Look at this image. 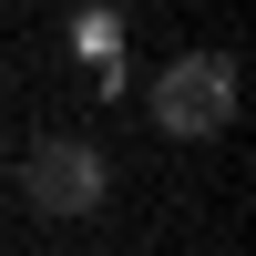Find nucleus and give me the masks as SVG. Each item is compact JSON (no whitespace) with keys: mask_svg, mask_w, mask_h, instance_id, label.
Returning a JSON list of instances; mask_svg holds the SVG:
<instances>
[{"mask_svg":"<svg viewBox=\"0 0 256 256\" xmlns=\"http://www.w3.org/2000/svg\"><path fill=\"white\" fill-rule=\"evenodd\" d=\"M154 123L174 144H216L226 123H236V62L226 52H184V62H164V82H154Z\"/></svg>","mask_w":256,"mask_h":256,"instance_id":"f03ea898","label":"nucleus"},{"mask_svg":"<svg viewBox=\"0 0 256 256\" xmlns=\"http://www.w3.org/2000/svg\"><path fill=\"white\" fill-rule=\"evenodd\" d=\"M10 174H20V195H31L41 216H62V226H82L102 195H113V164H102V144H82V134H41Z\"/></svg>","mask_w":256,"mask_h":256,"instance_id":"f257e3e1","label":"nucleus"}]
</instances>
